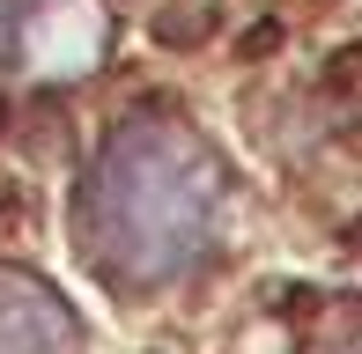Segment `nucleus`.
<instances>
[{"instance_id":"nucleus-4","label":"nucleus","mask_w":362,"mask_h":354,"mask_svg":"<svg viewBox=\"0 0 362 354\" xmlns=\"http://www.w3.org/2000/svg\"><path fill=\"white\" fill-rule=\"evenodd\" d=\"M207 30H215V0H170V8L156 15V37L163 44H200Z\"/></svg>"},{"instance_id":"nucleus-1","label":"nucleus","mask_w":362,"mask_h":354,"mask_svg":"<svg viewBox=\"0 0 362 354\" xmlns=\"http://www.w3.org/2000/svg\"><path fill=\"white\" fill-rule=\"evenodd\" d=\"M222 221V163L192 126L134 118L96 148L81 185V244L104 281L170 288L215 244Z\"/></svg>"},{"instance_id":"nucleus-3","label":"nucleus","mask_w":362,"mask_h":354,"mask_svg":"<svg viewBox=\"0 0 362 354\" xmlns=\"http://www.w3.org/2000/svg\"><path fill=\"white\" fill-rule=\"evenodd\" d=\"M0 354H74L67 303L23 273H0Z\"/></svg>"},{"instance_id":"nucleus-6","label":"nucleus","mask_w":362,"mask_h":354,"mask_svg":"<svg viewBox=\"0 0 362 354\" xmlns=\"http://www.w3.org/2000/svg\"><path fill=\"white\" fill-rule=\"evenodd\" d=\"M0 126H8V96H0Z\"/></svg>"},{"instance_id":"nucleus-2","label":"nucleus","mask_w":362,"mask_h":354,"mask_svg":"<svg viewBox=\"0 0 362 354\" xmlns=\"http://www.w3.org/2000/svg\"><path fill=\"white\" fill-rule=\"evenodd\" d=\"M96 44L89 0H0V59L30 67H81Z\"/></svg>"},{"instance_id":"nucleus-5","label":"nucleus","mask_w":362,"mask_h":354,"mask_svg":"<svg viewBox=\"0 0 362 354\" xmlns=\"http://www.w3.org/2000/svg\"><path fill=\"white\" fill-rule=\"evenodd\" d=\"M0 221H8V229H23V192H15L8 177H0Z\"/></svg>"}]
</instances>
